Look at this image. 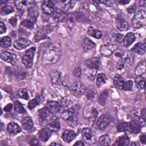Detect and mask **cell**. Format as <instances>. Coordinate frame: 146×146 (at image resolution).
<instances>
[{"instance_id":"obj_1","label":"cell","mask_w":146,"mask_h":146,"mask_svg":"<svg viewBox=\"0 0 146 146\" xmlns=\"http://www.w3.org/2000/svg\"><path fill=\"white\" fill-rule=\"evenodd\" d=\"M61 51V46L58 43L54 42L50 44L43 54V64L48 65L56 63L60 56Z\"/></svg>"},{"instance_id":"obj_2","label":"cell","mask_w":146,"mask_h":146,"mask_svg":"<svg viewBox=\"0 0 146 146\" xmlns=\"http://www.w3.org/2000/svg\"><path fill=\"white\" fill-rule=\"evenodd\" d=\"M145 18L146 14L144 8L139 9L135 13L132 19V23L133 27L136 29H139L145 26L146 23Z\"/></svg>"},{"instance_id":"obj_3","label":"cell","mask_w":146,"mask_h":146,"mask_svg":"<svg viewBox=\"0 0 146 146\" xmlns=\"http://www.w3.org/2000/svg\"><path fill=\"white\" fill-rule=\"evenodd\" d=\"M35 51V47H32L26 50L24 55L22 56L21 59L22 63L26 67L30 68L33 66Z\"/></svg>"},{"instance_id":"obj_4","label":"cell","mask_w":146,"mask_h":146,"mask_svg":"<svg viewBox=\"0 0 146 146\" xmlns=\"http://www.w3.org/2000/svg\"><path fill=\"white\" fill-rule=\"evenodd\" d=\"M62 118L70 125L74 126L78 123V117L75 113L70 110H64L61 114Z\"/></svg>"},{"instance_id":"obj_5","label":"cell","mask_w":146,"mask_h":146,"mask_svg":"<svg viewBox=\"0 0 146 146\" xmlns=\"http://www.w3.org/2000/svg\"><path fill=\"white\" fill-rule=\"evenodd\" d=\"M117 48V45L115 43L110 42L102 45L100 48V52L105 56L111 55L113 52Z\"/></svg>"},{"instance_id":"obj_6","label":"cell","mask_w":146,"mask_h":146,"mask_svg":"<svg viewBox=\"0 0 146 146\" xmlns=\"http://www.w3.org/2000/svg\"><path fill=\"white\" fill-rule=\"evenodd\" d=\"M70 90L72 93L76 95H82L86 92V86L80 82H76L72 83L70 87Z\"/></svg>"},{"instance_id":"obj_7","label":"cell","mask_w":146,"mask_h":146,"mask_svg":"<svg viewBox=\"0 0 146 146\" xmlns=\"http://www.w3.org/2000/svg\"><path fill=\"white\" fill-rule=\"evenodd\" d=\"M82 135L84 141L89 144H92L95 141V138L92 131L88 128H84L82 132Z\"/></svg>"},{"instance_id":"obj_8","label":"cell","mask_w":146,"mask_h":146,"mask_svg":"<svg viewBox=\"0 0 146 146\" xmlns=\"http://www.w3.org/2000/svg\"><path fill=\"white\" fill-rule=\"evenodd\" d=\"M47 128L51 132H56L60 129V124L58 117L52 116L49 119Z\"/></svg>"},{"instance_id":"obj_9","label":"cell","mask_w":146,"mask_h":146,"mask_svg":"<svg viewBox=\"0 0 146 146\" xmlns=\"http://www.w3.org/2000/svg\"><path fill=\"white\" fill-rule=\"evenodd\" d=\"M41 8L42 11L46 14H52L55 10L54 2L50 0L43 1L41 5Z\"/></svg>"},{"instance_id":"obj_10","label":"cell","mask_w":146,"mask_h":146,"mask_svg":"<svg viewBox=\"0 0 146 146\" xmlns=\"http://www.w3.org/2000/svg\"><path fill=\"white\" fill-rule=\"evenodd\" d=\"M31 44L30 40L25 38H20L14 42V47L18 50H22L29 47Z\"/></svg>"},{"instance_id":"obj_11","label":"cell","mask_w":146,"mask_h":146,"mask_svg":"<svg viewBox=\"0 0 146 146\" xmlns=\"http://www.w3.org/2000/svg\"><path fill=\"white\" fill-rule=\"evenodd\" d=\"M110 122V119L108 115L103 114L96 121V125L99 129H105L108 125Z\"/></svg>"},{"instance_id":"obj_12","label":"cell","mask_w":146,"mask_h":146,"mask_svg":"<svg viewBox=\"0 0 146 146\" xmlns=\"http://www.w3.org/2000/svg\"><path fill=\"white\" fill-rule=\"evenodd\" d=\"M1 58L3 61L10 63L13 65L15 64L17 60V56L14 54L7 51L2 52L1 54Z\"/></svg>"},{"instance_id":"obj_13","label":"cell","mask_w":146,"mask_h":146,"mask_svg":"<svg viewBox=\"0 0 146 146\" xmlns=\"http://www.w3.org/2000/svg\"><path fill=\"white\" fill-rule=\"evenodd\" d=\"M62 137L64 141L69 143L75 139L76 137V134L72 130L66 129L63 132L62 134Z\"/></svg>"},{"instance_id":"obj_14","label":"cell","mask_w":146,"mask_h":146,"mask_svg":"<svg viewBox=\"0 0 146 146\" xmlns=\"http://www.w3.org/2000/svg\"><path fill=\"white\" fill-rule=\"evenodd\" d=\"M46 107L52 114H56L59 112L60 110V104L56 101H50L47 104Z\"/></svg>"},{"instance_id":"obj_15","label":"cell","mask_w":146,"mask_h":146,"mask_svg":"<svg viewBox=\"0 0 146 146\" xmlns=\"http://www.w3.org/2000/svg\"><path fill=\"white\" fill-rule=\"evenodd\" d=\"M116 25L118 30L120 31H125L129 29L128 23L124 19L117 17L116 19Z\"/></svg>"},{"instance_id":"obj_16","label":"cell","mask_w":146,"mask_h":146,"mask_svg":"<svg viewBox=\"0 0 146 146\" xmlns=\"http://www.w3.org/2000/svg\"><path fill=\"white\" fill-rule=\"evenodd\" d=\"M52 18L55 22H60L64 21L67 17L63 11L60 9H56L52 13Z\"/></svg>"},{"instance_id":"obj_17","label":"cell","mask_w":146,"mask_h":146,"mask_svg":"<svg viewBox=\"0 0 146 146\" xmlns=\"http://www.w3.org/2000/svg\"><path fill=\"white\" fill-rule=\"evenodd\" d=\"M7 130L8 132L12 135H17L21 132V128L15 122H10L7 125Z\"/></svg>"},{"instance_id":"obj_18","label":"cell","mask_w":146,"mask_h":146,"mask_svg":"<svg viewBox=\"0 0 146 146\" xmlns=\"http://www.w3.org/2000/svg\"><path fill=\"white\" fill-rule=\"evenodd\" d=\"M55 2L60 6L62 8L66 10H70L72 9L75 5V2L72 1H64V0H59L56 1Z\"/></svg>"},{"instance_id":"obj_19","label":"cell","mask_w":146,"mask_h":146,"mask_svg":"<svg viewBox=\"0 0 146 146\" xmlns=\"http://www.w3.org/2000/svg\"><path fill=\"white\" fill-rule=\"evenodd\" d=\"M135 39H136V36L133 33H131V32L128 33L125 35V36H124V38L123 40V45L125 47H129L133 43V42L135 40Z\"/></svg>"},{"instance_id":"obj_20","label":"cell","mask_w":146,"mask_h":146,"mask_svg":"<svg viewBox=\"0 0 146 146\" xmlns=\"http://www.w3.org/2000/svg\"><path fill=\"white\" fill-rule=\"evenodd\" d=\"M84 74L87 79L91 80H93L96 78V75L97 74V69L95 68L86 67L84 70Z\"/></svg>"},{"instance_id":"obj_21","label":"cell","mask_w":146,"mask_h":146,"mask_svg":"<svg viewBox=\"0 0 146 146\" xmlns=\"http://www.w3.org/2000/svg\"><path fill=\"white\" fill-rule=\"evenodd\" d=\"M51 83L53 84H58L60 82V74L56 70H51L49 72Z\"/></svg>"},{"instance_id":"obj_22","label":"cell","mask_w":146,"mask_h":146,"mask_svg":"<svg viewBox=\"0 0 146 146\" xmlns=\"http://www.w3.org/2000/svg\"><path fill=\"white\" fill-rule=\"evenodd\" d=\"M50 132L51 131L47 128L41 129L38 133L39 139L43 142L47 141L51 136Z\"/></svg>"},{"instance_id":"obj_23","label":"cell","mask_w":146,"mask_h":146,"mask_svg":"<svg viewBox=\"0 0 146 146\" xmlns=\"http://www.w3.org/2000/svg\"><path fill=\"white\" fill-rule=\"evenodd\" d=\"M22 126L25 130H30L33 127V121L30 116L24 117L21 121Z\"/></svg>"},{"instance_id":"obj_24","label":"cell","mask_w":146,"mask_h":146,"mask_svg":"<svg viewBox=\"0 0 146 146\" xmlns=\"http://www.w3.org/2000/svg\"><path fill=\"white\" fill-rule=\"evenodd\" d=\"M85 64L86 67L95 68L98 70L100 66V61L97 58H92L86 60L85 61Z\"/></svg>"},{"instance_id":"obj_25","label":"cell","mask_w":146,"mask_h":146,"mask_svg":"<svg viewBox=\"0 0 146 146\" xmlns=\"http://www.w3.org/2000/svg\"><path fill=\"white\" fill-rule=\"evenodd\" d=\"M121 59L124 61V63H127L128 65H132L134 60L133 55L129 51H125L121 56Z\"/></svg>"},{"instance_id":"obj_26","label":"cell","mask_w":146,"mask_h":146,"mask_svg":"<svg viewBox=\"0 0 146 146\" xmlns=\"http://www.w3.org/2000/svg\"><path fill=\"white\" fill-rule=\"evenodd\" d=\"M145 61L143 60L137 65L135 69V74L137 76H141L145 72Z\"/></svg>"},{"instance_id":"obj_27","label":"cell","mask_w":146,"mask_h":146,"mask_svg":"<svg viewBox=\"0 0 146 146\" xmlns=\"http://www.w3.org/2000/svg\"><path fill=\"white\" fill-rule=\"evenodd\" d=\"M145 44L143 43H137L131 48V50L139 55H143L145 52Z\"/></svg>"},{"instance_id":"obj_28","label":"cell","mask_w":146,"mask_h":146,"mask_svg":"<svg viewBox=\"0 0 146 146\" xmlns=\"http://www.w3.org/2000/svg\"><path fill=\"white\" fill-rule=\"evenodd\" d=\"M130 143L129 138L126 135L119 136L116 140L113 145H128Z\"/></svg>"},{"instance_id":"obj_29","label":"cell","mask_w":146,"mask_h":146,"mask_svg":"<svg viewBox=\"0 0 146 146\" xmlns=\"http://www.w3.org/2000/svg\"><path fill=\"white\" fill-rule=\"evenodd\" d=\"M124 38V35L118 33L117 31L113 32L111 36V41L112 43H115L117 44V43H120L123 42Z\"/></svg>"},{"instance_id":"obj_30","label":"cell","mask_w":146,"mask_h":146,"mask_svg":"<svg viewBox=\"0 0 146 146\" xmlns=\"http://www.w3.org/2000/svg\"><path fill=\"white\" fill-rule=\"evenodd\" d=\"M87 34L96 39H100L102 37V33L98 29H95L92 27H89L87 30Z\"/></svg>"},{"instance_id":"obj_31","label":"cell","mask_w":146,"mask_h":146,"mask_svg":"<svg viewBox=\"0 0 146 146\" xmlns=\"http://www.w3.org/2000/svg\"><path fill=\"white\" fill-rule=\"evenodd\" d=\"M124 83V81L122 76L119 74L115 75L113 78L114 86L119 89H123Z\"/></svg>"},{"instance_id":"obj_32","label":"cell","mask_w":146,"mask_h":146,"mask_svg":"<svg viewBox=\"0 0 146 146\" xmlns=\"http://www.w3.org/2000/svg\"><path fill=\"white\" fill-rule=\"evenodd\" d=\"M96 44L94 42H93L91 39L89 38H85L82 43V47L83 50L85 51H88L92 49L95 47Z\"/></svg>"},{"instance_id":"obj_33","label":"cell","mask_w":146,"mask_h":146,"mask_svg":"<svg viewBox=\"0 0 146 146\" xmlns=\"http://www.w3.org/2000/svg\"><path fill=\"white\" fill-rule=\"evenodd\" d=\"M28 12L29 19L32 21L33 22H35L38 15V11L37 9H36L34 6H31L29 7Z\"/></svg>"},{"instance_id":"obj_34","label":"cell","mask_w":146,"mask_h":146,"mask_svg":"<svg viewBox=\"0 0 146 146\" xmlns=\"http://www.w3.org/2000/svg\"><path fill=\"white\" fill-rule=\"evenodd\" d=\"M51 113L47 109L46 107H43L41 109H40L38 111V114H39V117L41 120H46L48 119V117L50 116V114Z\"/></svg>"},{"instance_id":"obj_35","label":"cell","mask_w":146,"mask_h":146,"mask_svg":"<svg viewBox=\"0 0 146 146\" xmlns=\"http://www.w3.org/2000/svg\"><path fill=\"white\" fill-rule=\"evenodd\" d=\"M107 81V76L103 73H100L96 77V84L98 87H101L102 85L105 84Z\"/></svg>"},{"instance_id":"obj_36","label":"cell","mask_w":146,"mask_h":146,"mask_svg":"<svg viewBox=\"0 0 146 146\" xmlns=\"http://www.w3.org/2000/svg\"><path fill=\"white\" fill-rule=\"evenodd\" d=\"M110 143L111 139L107 134L101 136L98 140V144L99 145H109Z\"/></svg>"},{"instance_id":"obj_37","label":"cell","mask_w":146,"mask_h":146,"mask_svg":"<svg viewBox=\"0 0 146 146\" xmlns=\"http://www.w3.org/2000/svg\"><path fill=\"white\" fill-rule=\"evenodd\" d=\"M119 132H131V123L123 122L120 124L117 127Z\"/></svg>"},{"instance_id":"obj_38","label":"cell","mask_w":146,"mask_h":146,"mask_svg":"<svg viewBox=\"0 0 146 146\" xmlns=\"http://www.w3.org/2000/svg\"><path fill=\"white\" fill-rule=\"evenodd\" d=\"M87 91L86 92H87V98L88 99L90 100H92L94 99L96 96V89L92 86H90L88 90H86Z\"/></svg>"},{"instance_id":"obj_39","label":"cell","mask_w":146,"mask_h":146,"mask_svg":"<svg viewBox=\"0 0 146 146\" xmlns=\"http://www.w3.org/2000/svg\"><path fill=\"white\" fill-rule=\"evenodd\" d=\"M14 108L15 112L20 113H23L26 112L25 109L23 106V104L19 101L15 100L14 103Z\"/></svg>"},{"instance_id":"obj_40","label":"cell","mask_w":146,"mask_h":146,"mask_svg":"<svg viewBox=\"0 0 146 146\" xmlns=\"http://www.w3.org/2000/svg\"><path fill=\"white\" fill-rule=\"evenodd\" d=\"M14 11V8L10 5L3 6L1 8V14L2 15H8L10 13H13Z\"/></svg>"},{"instance_id":"obj_41","label":"cell","mask_w":146,"mask_h":146,"mask_svg":"<svg viewBox=\"0 0 146 146\" xmlns=\"http://www.w3.org/2000/svg\"><path fill=\"white\" fill-rule=\"evenodd\" d=\"M135 84L137 88L140 90L144 89L145 88V79L141 76H137L135 80Z\"/></svg>"},{"instance_id":"obj_42","label":"cell","mask_w":146,"mask_h":146,"mask_svg":"<svg viewBox=\"0 0 146 146\" xmlns=\"http://www.w3.org/2000/svg\"><path fill=\"white\" fill-rule=\"evenodd\" d=\"M40 99L39 96H36L32 100H30L28 104V107L30 110H33V108H35L40 103Z\"/></svg>"},{"instance_id":"obj_43","label":"cell","mask_w":146,"mask_h":146,"mask_svg":"<svg viewBox=\"0 0 146 146\" xmlns=\"http://www.w3.org/2000/svg\"><path fill=\"white\" fill-rule=\"evenodd\" d=\"M108 92L107 91V90H104L101 94L100 95L99 97V103L102 105V106H104L107 100V99L108 98Z\"/></svg>"},{"instance_id":"obj_44","label":"cell","mask_w":146,"mask_h":146,"mask_svg":"<svg viewBox=\"0 0 146 146\" xmlns=\"http://www.w3.org/2000/svg\"><path fill=\"white\" fill-rule=\"evenodd\" d=\"M11 39L8 36L2 38L0 42L1 47L2 48L9 47L11 46Z\"/></svg>"},{"instance_id":"obj_45","label":"cell","mask_w":146,"mask_h":146,"mask_svg":"<svg viewBox=\"0 0 146 146\" xmlns=\"http://www.w3.org/2000/svg\"><path fill=\"white\" fill-rule=\"evenodd\" d=\"M17 95L21 99H25V100L29 99V94H28L27 90L25 88H19L17 91Z\"/></svg>"},{"instance_id":"obj_46","label":"cell","mask_w":146,"mask_h":146,"mask_svg":"<svg viewBox=\"0 0 146 146\" xmlns=\"http://www.w3.org/2000/svg\"><path fill=\"white\" fill-rule=\"evenodd\" d=\"M33 2L31 1H15L16 6L18 9V10H23L24 7L29 5H32Z\"/></svg>"},{"instance_id":"obj_47","label":"cell","mask_w":146,"mask_h":146,"mask_svg":"<svg viewBox=\"0 0 146 146\" xmlns=\"http://www.w3.org/2000/svg\"><path fill=\"white\" fill-rule=\"evenodd\" d=\"M21 25L27 29H33L34 26V22L29 19H25L21 23Z\"/></svg>"},{"instance_id":"obj_48","label":"cell","mask_w":146,"mask_h":146,"mask_svg":"<svg viewBox=\"0 0 146 146\" xmlns=\"http://www.w3.org/2000/svg\"><path fill=\"white\" fill-rule=\"evenodd\" d=\"M133 87V82L131 80H128L124 82L123 90L124 91H131Z\"/></svg>"},{"instance_id":"obj_49","label":"cell","mask_w":146,"mask_h":146,"mask_svg":"<svg viewBox=\"0 0 146 146\" xmlns=\"http://www.w3.org/2000/svg\"><path fill=\"white\" fill-rule=\"evenodd\" d=\"M99 3H102L103 5H104L108 7H111L113 6L114 2L112 1H110V0H103V1H99Z\"/></svg>"},{"instance_id":"obj_50","label":"cell","mask_w":146,"mask_h":146,"mask_svg":"<svg viewBox=\"0 0 146 146\" xmlns=\"http://www.w3.org/2000/svg\"><path fill=\"white\" fill-rule=\"evenodd\" d=\"M124 61L123 60V59L121 58H120L117 62V64H116V67H117V70H121L124 68Z\"/></svg>"},{"instance_id":"obj_51","label":"cell","mask_w":146,"mask_h":146,"mask_svg":"<svg viewBox=\"0 0 146 146\" xmlns=\"http://www.w3.org/2000/svg\"><path fill=\"white\" fill-rule=\"evenodd\" d=\"M81 74H82V71L80 67H76L74 68L73 71V75L79 78L81 76Z\"/></svg>"},{"instance_id":"obj_52","label":"cell","mask_w":146,"mask_h":146,"mask_svg":"<svg viewBox=\"0 0 146 146\" xmlns=\"http://www.w3.org/2000/svg\"><path fill=\"white\" fill-rule=\"evenodd\" d=\"M6 27L5 25L3 23V22H0V33L3 34L6 32Z\"/></svg>"},{"instance_id":"obj_53","label":"cell","mask_w":146,"mask_h":146,"mask_svg":"<svg viewBox=\"0 0 146 146\" xmlns=\"http://www.w3.org/2000/svg\"><path fill=\"white\" fill-rule=\"evenodd\" d=\"M9 22L13 26H15L17 23V19L15 17H12L9 20Z\"/></svg>"},{"instance_id":"obj_54","label":"cell","mask_w":146,"mask_h":146,"mask_svg":"<svg viewBox=\"0 0 146 146\" xmlns=\"http://www.w3.org/2000/svg\"><path fill=\"white\" fill-rule=\"evenodd\" d=\"M13 108V104L11 103H9L6 106L4 107V111L6 112H9Z\"/></svg>"},{"instance_id":"obj_55","label":"cell","mask_w":146,"mask_h":146,"mask_svg":"<svg viewBox=\"0 0 146 146\" xmlns=\"http://www.w3.org/2000/svg\"><path fill=\"white\" fill-rule=\"evenodd\" d=\"M139 139H140V142L142 144H145V143H146V136H145V134L141 135L139 137Z\"/></svg>"},{"instance_id":"obj_56","label":"cell","mask_w":146,"mask_h":146,"mask_svg":"<svg viewBox=\"0 0 146 146\" xmlns=\"http://www.w3.org/2000/svg\"><path fill=\"white\" fill-rule=\"evenodd\" d=\"M136 10V6L135 5H132L131 6H130L129 7H128L127 9V11H128V13L129 14H132V13H133Z\"/></svg>"},{"instance_id":"obj_57","label":"cell","mask_w":146,"mask_h":146,"mask_svg":"<svg viewBox=\"0 0 146 146\" xmlns=\"http://www.w3.org/2000/svg\"><path fill=\"white\" fill-rule=\"evenodd\" d=\"M26 76V74L25 73H22V74H20L18 75L17 76V80H23L25 79Z\"/></svg>"},{"instance_id":"obj_58","label":"cell","mask_w":146,"mask_h":146,"mask_svg":"<svg viewBox=\"0 0 146 146\" xmlns=\"http://www.w3.org/2000/svg\"><path fill=\"white\" fill-rule=\"evenodd\" d=\"M145 108H143L141 111V118H142L144 120H145Z\"/></svg>"},{"instance_id":"obj_59","label":"cell","mask_w":146,"mask_h":146,"mask_svg":"<svg viewBox=\"0 0 146 146\" xmlns=\"http://www.w3.org/2000/svg\"><path fill=\"white\" fill-rule=\"evenodd\" d=\"M38 144V141L36 139L34 138L33 139L31 140V143H30V145H36Z\"/></svg>"},{"instance_id":"obj_60","label":"cell","mask_w":146,"mask_h":146,"mask_svg":"<svg viewBox=\"0 0 146 146\" xmlns=\"http://www.w3.org/2000/svg\"><path fill=\"white\" fill-rule=\"evenodd\" d=\"M119 3L121 5H125L129 3V1H127V0H120L119 1Z\"/></svg>"},{"instance_id":"obj_61","label":"cell","mask_w":146,"mask_h":146,"mask_svg":"<svg viewBox=\"0 0 146 146\" xmlns=\"http://www.w3.org/2000/svg\"><path fill=\"white\" fill-rule=\"evenodd\" d=\"M74 145H84V143L82 141H76L74 144Z\"/></svg>"},{"instance_id":"obj_62","label":"cell","mask_w":146,"mask_h":146,"mask_svg":"<svg viewBox=\"0 0 146 146\" xmlns=\"http://www.w3.org/2000/svg\"><path fill=\"white\" fill-rule=\"evenodd\" d=\"M50 145H59L60 144H58V143H51L50 144Z\"/></svg>"}]
</instances>
